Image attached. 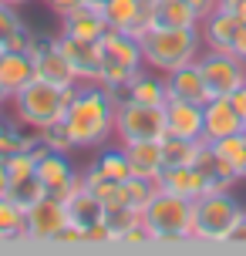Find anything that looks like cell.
<instances>
[{"mask_svg": "<svg viewBox=\"0 0 246 256\" xmlns=\"http://www.w3.org/2000/svg\"><path fill=\"white\" fill-rule=\"evenodd\" d=\"M115 108L102 81H81L78 94L64 115V128L74 148H94L115 135Z\"/></svg>", "mask_w": 246, "mask_h": 256, "instance_id": "1", "label": "cell"}, {"mask_svg": "<svg viewBox=\"0 0 246 256\" xmlns=\"http://www.w3.org/2000/svg\"><path fill=\"white\" fill-rule=\"evenodd\" d=\"M202 34L199 27H152L142 38V58L145 68H152L158 74H168L182 64L196 61L202 54Z\"/></svg>", "mask_w": 246, "mask_h": 256, "instance_id": "2", "label": "cell"}, {"mask_svg": "<svg viewBox=\"0 0 246 256\" xmlns=\"http://www.w3.org/2000/svg\"><path fill=\"white\" fill-rule=\"evenodd\" d=\"M74 94H78V84H71V88H61V84H51V81H40L34 78L27 88H20L17 94L10 98L14 104V115L20 118L24 125L30 128H48V125H58V122H64L68 108L74 102Z\"/></svg>", "mask_w": 246, "mask_h": 256, "instance_id": "3", "label": "cell"}, {"mask_svg": "<svg viewBox=\"0 0 246 256\" xmlns=\"http://www.w3.org/2000/svg\"><path fill=\"white\" fill-rule=\"evenodd\" d=\"M192 199H182L158 189L156 199L142 209V222L152 243H186L192 240Z\"/></svg>", "mask_w": 246, "mask_h": 256, "instance_id": "4", "label": "cell"}, {"mask_svg": "<svg viewBox=\"0 0 246 256\" xmlns=\"http://www.w3.org/2000/svg\"><path fill=\"white\" fill-rule=\"evenodd\" d=\"M98 44H102V74H98V81H102L104 88H122V84H128L132 78L145 68L142 40L132 38L128 30L108 27Z\"/></svg>", "mask_w": 246, "mask_h": 256, "instance_id": "5", "label": "cell"}, {"mask_svg": "<svg viewBox=\"0 0 246 256\" xmlns=\"http://www.w3.org/2000/svg\"><path fill=\"white\" fill-rule=\"evenodd\" d=\"M192 206V240H202V243H226L236 219L243 216V206L236 202L230 189L206 192Z\"/></svg>", "mask_w": 246, "mask_h": 256, "instance_id": "6", "label": "cell"}, {"mask_svg": "<svg viewBox=\"0 0 246 256\" xmlns=\"http://www.w3.org/2000/svg\"><path fill=\"white\" fill-rule=\"evenodd\" d=\"M115 138L145 142V138H166V104H142V102H122L115 108Z\"/></svg>", "mask_w": 246, "mask_h": 256, "instance_id": "7", "label": "cell"}, {"mask_svg": "<svg viewBox=\"0 0 246 256\" xmlns=\"http://www.w3.org/2000/svg\"><path fill=\"white\" fill-rule=\"evenodd\" d=\"M196 64H199V71L206 78V88L212 98H226V94H233L236 88L246 84V61H240L233 51L206 48L196 58Z\"/></svg>", "mask_w": 246, "mask_h": 256, "instance_id": "8", "label": "cell"}, {"mask_svg": "<svg viewBox=\"0 0 246 256\" xmlns=\"http://www.w3.org/2000/svg\"><path fill=\"white\" fill-rule=\"evenodd\" d=\"M34 155H38V179H40V186L48 189V196H58V199L64 202V199H71L78 189H84V172H74L68 152H51V148L40 142L38 148H34Z\"/></svg>", "mask_w": 246, "mask_h": 256, "instance_id": "9", "label": "cell"}, {"mask_svg": "<svg viewBox=\"0 0 246 256\" xmlns=\"http://www.w3.org/2000/svg\"><path fill=\"white\" fill-rule=\"evenodd\" d=\"M64 226L68 209L58 196H44L24 212V240H34V243H54Z\"/></svg>", "mask_w": 246, "mask_h": 256, "instance_id": "10", "label": "cell"}, {"mask_svg": "<svg viewBox=\"0 0 246 256\" xmlns=\"http://www.w3.org/2000/svg\"><path fill=\"white\" fill-rule=\"evenodd\" d=\"M30 58H34V78H40V81H51V84H61V88L81 84L78 74H74V68L68 64V58L61 54V48L54 44V38L34 34Z\"/></svg>", "mask_w": 246, "mask_h": 256, "instance_id": "11", "label": "cell"}, {"mask_svg": "<svg viewBox=\"0 0 246 256\" xmlns=\"http://www.w3.org/2000/svg\"><path fill=\"white\" fill-rule=\"evenodd\" d=\"M54 44L61 48L68 64L74 68L78 81H98V74H102V44L98 40H78L68 38V34H58Z\"/></svg>", "mask_w": 246, "mask_h": 256, "instance_id": "12", "label": "cell"}, {"mask_svg": "<svg viewBox=\"0 0 246 256\" xmlns=\"http://www.w3.org/2000/svg\"><path fill=\"white\" fill-rule=\"evenodd\" d=\"M104 30H108V20H104V14H102V0H88L84 7L61 17V34H68V38L102 40Z\"/></svg>", "mask_w": 246, "mask_h": 256, "instance_id": "13", "label": "cell"}, {"mask_svg": "<svg viewBox=\"0 0 246 256\" xmlns=\"http://www.w3.org/2000/svg\"><path fill=\"white\" fill-rule=\"evenodd\" d=\"M236 132H243V118L236 115L230 98H209L202 104V138L220 142L226 135H236Z\"/></svg>", "mask_w": 246, "mask_h": 256, "instance_id": "14", "label": "cell"}, {"mask_svg": "<svg viewBox=\"0 0 246 256\" xmlns=\"http://www.w3.org/2000/svg\"><path fill=\"white\" fill-rule=\"evenodd\" d=\"M166 88H168V98H182V102H196V104H206L212 94L206 88V78L199 71V64L189 61L176 68V71H168L166 74Z\"/></svg>", "mask_w": 246, "mask_h": 256, "instance_id": "15", "label": "cell"}, {"mask_svg": "<svg viewBox=\"0 0 246 256\" xmlns=\"http://www.w3.org/2000/svg\"><path fill=\"white\" fill-rule=\"evenodd\" d=\"M166 135H179V138H202V104L182 102V98H168L166 102Z\"/></svg>", "mask_w": 246, "mask_h": 256, "instance_id": "16", "label": "cell"}, {"mask_svg": "<svg viewBox=\"0 0 246 256\" xmlns=\"http://www.w3.org/2000/svg\"><path fill=\"white\" fill-rule=\"evenodd\" d=\"M240 17L233 10H226V7H216V10H209L202 20H199V34H202V44L206 48H216V51H230V44H233L236 30H240Z\"/></svg>", "mask_w": 246, "mask_h": 256, "instance_id": "17", "label": "cell"}, {"mask_svg": "<svg viewBox=\"0 0 246 256\" xmlns=\"http://www.w3.org/2000/svg\"><path fill=\"white\" fill-rule=\"evenodd\" d=\"M158 189L172 192V196H182V199H199V196H206L209 186L202 179V172L196 166H166L162 168V176H158Z\"/></svg>", "mask_w": 246, "mask_h": 256, "instance_id": "18", "label": "cell"}, {"mask_svg": "<svg viewBox=\"0 0 246 256\" xmlns=\"http://www.w3.org/2000/svg\"><path fill=\"white\" fill-rule=\"evenodd\" d=\"M192 166L202 172V179H206L209 192L230 189V186H236V182H240V176L230 168V162H226V158H222V155L212 148V142H206V138H202V145H199V155H196Z\"/></svg>", "mask_w": 246, "mask_h": 256, "instance_id": "19", "label": "cell"}, {"mask_svg": "<svg viewBox=\"0 0 246 256\" xmlns=\"http://www.w3.org/2000/svg\"><path fill=\"white\" fill-rule=\"evenodd\" d=\"M128 155L132 176H145V179H158L162 176V138H145V142H125L122 145Z\"/></svg>", "mask_w": 246, "mask_h": 256, "instance_id": "20", "label": "cell"}, {"mask_svg": "<svg viewBox=\"0 0 246 256\" xmlns=\"http://www.w3.org/2000/svg\"><path fill=\"white\" fill-rule=\"evenodd\" d=\"M34 34L38 30H30L20 20V14H17L14 4H0V44H4V51H27L30 54Z\"/></svg>", "mask_w": 246, "mask_h": 256, "instance_id": "21", "label": "cell"}, {"mask_svg": "<svg viewBox=\"0 0 246 256\" xmlns=\"http://www.w3.org/2000/svg\"><path fill=\"white\" fill-rule=\"evenodd\" d=\"M0 81H4V88L10 91V98H14L20 88H27L34 81V58L27 51H4V58H0Z\"/></svg>", "mask_w": 246, "mask_h": 256, "instance_id": "22", "label": "cell"}, {"mask_svg": "<svg viewBox=\"0 0 246 256\" xmlns=\"http://www.w3.org/2000/svg\"><path fill=\"white\" fill-rule=\"evenodd\" d=\"M128 98L142 104H166L168 102V88H166V74L158 78V71H138V74L128 81Z\"/></svg>", "mask_w": 246, "mask_h": 256, "instance_id": "23", "label": "cell"}, {"mask_svg": "<svg viewBox=\"0 0 246 256\" xmlns=\"http://www.w3.org/2000/svg\"><path fill=\"white\" fill-rule=\"evenodd\" d=\"M64 209H68V222H74L81 232L88 226H94V222H102V216H104V206L88 189H78L71 199H64Z\"/></svg>", "mask_w": 246, "mask_h": 256, "instance_id": "24", "label": "cell"}, {"mask_svg": "<svg viewBox=\"0 0 246 256\" xmlns=\"http://www.w3.org/2000/svg\"><path fill=\"white\" fill-rule=\"evenodd\" d=\"M199 20L186 0H156V27H199Z\"/></svg>", "mask_w": 246, "mask_h": 256, "instance_id": "25", "label": "cell"}, {"mask_svg": "<svg viewBox=\"0 0 246 256\" xmlns=\"http://www.w3.org/2000/svg\"><path fill=\"white\" fill-rule=\"evenodd\" d=\"M102 14L108 27L115 30H135L138 24V14H142V0H102Z\"/></svg>", "mask_w": 246, "mask_h": 256, "instance_id": "26", "label": "cell"}, {"mask_svg": "<svg viewBox=\"0 0 246 256\" xmlns=\"http://www.w3.org/2000/svg\"><path fill=\"white\" fill-rule=\"evenodd\" d=\"M156 192H158V179H145V176L122 179V202L132 206V209H138V212L156 199Z\"/></svg>", "mask_w": 246, "mask_h": 256, "instance_id": "27", "label": "cell"}, {"mask_svg": "<svg viewBox=\"0 0 246 256\" xmlns=\"http://www.w3.org/2000/svg\"><path fill=\"white\" fill-rule=\"evenodd\" d=\"M202 138H179V135H166L162 138V162L166 166H192L196 155H199Z\"/></svg>", "mask_w": 246, "mask_h": 256, "instance_id": "28", "label": "cell"}, {"mask_svg": "<svg viewBox=\"0 0 246 256\" xmlns=\"http://www.w3.org/2000/svg\"><path fill=\"white\" fill-rule=\"evenodd\" d=\"M84 189H88L102 206H115V202H122V182H115V179H108V176H102V172H98L94 166L84 168Z\"/></svg>", "mask_w": 246, "mask_h": 256, "instance_id": "29", "label": "cell"}, {"mask_svg": "<svg viewBox=\"0 0 246 256\" xmlns=\"http://www.w3.org/2000/svg\"><path fill=\"white\" fill-rule=\"evenodd\" d=\"M91 166L98 168L102 176L115 179V182H122V179H128V176H132L128 155H125V148H122V142H118L115 148H102V155H98V158H94Z\"/></svg>", "mask_w": 246, "mask_h": 256, "instance_id": "30", "label": "cell"}, {"mask_svg": "<svg viewBox=\"0 0 246 256\" xmlns=\"http://www.w3.org/2000/svg\"><path fill=\"white\" fill-rule=\"evenodd\" d=\"M212 148L230 162V168H233L240 179H246V135L243 132H236V135H226V138L212 142Z\"/></svg>", "mask_w": 246, "mask_h": 256, "instance_id": "31", "label": "cell"}, {"mask_svg": "<svg viewBox=\"0 0 246 256\" xmlns=\"http://www.w3.org/2000/svg\"><path fill=\"white\" fill-rule=\"evenodd\" d=\"M104 226L112 230V240H122V232L125 230H132L135 222H142V212L138 209H132V206H125V202H115V206H104Z\"/></svg>", "mask_w": 246, "mask_h": 256, "instance_id": "32", "label": "cell"}, {"mask_svg": "<svg viewBox=\"0 0 246 256\" xmlns=\"http://www.w3.org/2000/svg\"><path fill=\"white\" fill-rule=\"evenodd\" d=\"M0 236L4 240H24V209L10 196H0Z\"/></svg>", "mask_w": 246, "mask_h": 256, "instance_id": "33", "label": "cell"}, {"mask_svg": "<svg viewBox=\"0 0 246 256\" xmlns=\"http://www.w3.org/2000/svg\"><path fill=\"white\" fill-rule=\"evenodd\" d=\"M7 196H10L14 202L27 212V209L38 202V199H44V196H48V189L40 186V179H27V182H14L10 189H7Z\"/></svg>", "mask_w": 246, "mask_h": 256, "instance_id": "34", "label": "cell"}, {"mask_svg": "<svg viewBox=\"0 0 246 256\" xmlns=\"http://www.w3.org/2000/svg\"><path fill=\"white\" fill-rule=\"evenodd\" d=\"M40 142H44L51 152H71V148H74V145H71V135H68V128H64V122L40 128Z\"/></svg>", "mask_w": 246, "mask_h": 256, "instance_id": "35", "label": "cell"}, {"mask_svg": "<svg viewBox=\"0 0 246 256\" xmlns=\"http://www.w3.org/2000/svg\"><path fill=\"white\" fill-rule=\"evenodd\" d=\"M118 243H128V246H142V243H152V236H148V230H145V222H135L132 230L122 232V240Z\"/></svg>", "mask_w": 246, "mask_h": 256, "instance_id": "36", "label": "cell"}, {"mask_svg": "<svg viewBox=\"0 0 246 256\" xmlns=\"http://www.w3.org/2000/svg\"><path fill=\"white\" fill-rule=\"evenodd\" d=\"M88 0H48V7H51L58 17H64V14H71V10H78V7H84Z\"/></svg>", "mask_w": 246, "mask_h": 256, "instance_id": "37", "label": "cell"}, {"mask_svg": "<svg viewBox=\"0 0 246 256\" xmlns=\"http://www.w3.org/2000/svg\"><path fill=\"white\" fill-rule=\"evenodd\" d=\"M226 243H236V246H246V212L240 219H236V226L230 230V236H226Z\"/></svg>", "mask_w": 246, "mask_h": 256, "instance_id": "38", "label": "cell"}, {"mask_svg": "<svg viewBox=\"0 0 246 256\" xmlns=\"http://www.w3.org/2000/svg\"><path fill=\"white\" fill-rule=\"evenodd\" d=\"M230 51L240 58V61H246V20L240 24V30H236V38H233V44H230Z\"/></svg>", "mask_w": 246, "mask_h": 256, "instance_id": "39", "label": "cell"}, {"mask_svg": "<svg viewBox=\"0 0 246 256\" xmlns=\"http://www.w3.org/2000/svg\"><path fill=\"white\" fill-rule=\"evenodd\" d=\"M226 98H230V104L236 108V115L243 118V125H246V84H243V88H236L233 94H226Z\"/></svg>", "mask_w": 246, "mask_h": 256, "instance_id": "40", "label": "cell"}, {"mask_svg": "<svg viewBox=\"0 0 246 256\" xmlns=\"http://www.w3.org/2000/svg\"><path fill=\"white\" fill-rule=\"evenodd\" d=\"M186 4H189L199 17H206L209 10H216V7H220V0H186Z\"/></svg>", "mask_w": 246, "mask_h": 256, "instance_id": "41", "label": "cell"}, {"mask_svg": "<svg viewBox=\"0 0 246 256\" xmlns=\"http://www.w3.org/2000/svg\"><path fill=\"white\" fill-rule=\"evenodd\" d=\"M220 7H226V10H233L240 20H246V0H220Z\"/></svg>", "mask_w": 246, "mask_h": 256, "instance_id": "42", "label": "cell"}, {"mask_svg": "<svg viewBox=\"0 0 246 256\" xmlns=\"http://www.w3.org/2000/svg\"><path fill=\"white\" fill-rule=\"evenodd\" d=\"M7 189H10V176H7V158L0 155V196H7Z\"/></svg>", "mask_w": 246, "mask_h": 256, "instance_id": "43", "label": "cell"}, {"mask_svg": "<svg viewBox=\"0 0 246 256\" xmlns=\"http://www.w3.org/2000/svg\"><path fill=\"white\" fill-rule=\"evenodd\" d=\"M7 102H10V91L4 88V81H0V104H7Z\"/></svg>", "mask_w": 246, "mask_h": 256, "instance_id": "44", "label": "cell"}, {"mask_svg": "<svg viewBox=\"0 0 246 256\" xmlns=\"http://www.w3.org/2000/svg\"><path fill=\"white\" fill-rule=\"evenodd\" d=\"M0 4H14V7H20V4H27V0H0Z\"/></svg>", "mask_w": 246, "mask_h": 256, "instance_id": "45", "label": "cell"}, {"mask_svg": "<svg viewBox=\"0 0 246 256\" xmlns=\"http://www.w3.org/2000/svg\"><path fill=\"white\" fill-rule=\"evenodd\" d=\"M0 58H4V44H0Z\"/></svg>", "mask_w": 246, "mask_h": 256, "instance_id": "46", "label": "cell"}, {"mask_svg": "<svg viewBox=\"0 0 246 256\" xmlns=\"http://www.w3.org/2000/svg\"><path fill=\"white\" fill-rule=\"evenodd\" d=\"M0 128H4V118H0Z\"/></svg>", "mask_w": 246, "mask_h": 256, "instance_id": "47", "label": "cell"}, {"mask_svg": "<svg viewBox=\"0 0 246 256\" xmlns=\"http://www.w3.org/2000/svg\"><path fill=\"white\" fill-rule=\"evenodd\" d=\"M243 135H246V125H243Z\"/></svg>", "mask_w": 246, "mask_h": 256, "instance_id": "48", "label": "cell"}, {"mask_svg": "<svg viewBox=\"0 0 246 256\" xmlns=\"http://www.w3.org/2000/svg\"><path fill=\"white\" fill-rule=\"evenodd\" d=\"M0 243H4V236H0Z\"/></svg>", "mask_w": 246, "mask_h": 256, "instance_id": "49", "label": "cell"}]
</instances>
